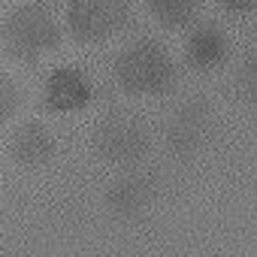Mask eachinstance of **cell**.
Wrapping results in <instances>:
<instances>
[{
	"label": "cell",
	"instance_id": "obj_1",
	"mask_svg": "<svg viewBox=\"0 0 257 257\" xmlns=\"http://www.w3.org/2000/svg\"><path fill=\"white\" fill-rule=\"evenodd\" d=\"M115 85L134 97H161L176 85V64L158 40H134L112 64Z\"/></svg>",
	"mask_w": 257,
	"mask_h": 257
},
{
	"label": "cell",
	"instance_id": "obj_2",
	"mask_svg": "<svg viewBox=\"0 0 257 257\" xmlns=\"http://www.w3.org/2000/svg\"><path fill=\"white\" fill-rule=\"evenodd\" d=\"M0 43L10 58L34 64L61 46V28L46 7L25 4L7 16L4 28H0Z\"/></svg>",
	"mask_w": 257,
	"mask_h": 257
},
{
	"label": "cell",
	"instance_id": "obj_3",
	"mask_svg": "<svg viewBox=\"0 0 257 257\" xmlns=\"http://www.w3.org/2000/svg\"><path fill=\"white\" fill-rule=\"evenodd\" d=\"M94 152L115 167H134L152 152L149 127L131 112L106 115L94 131Z\"/></svg>",
	"mask_w": 257,
	"mask_h": 257
},
{
	"label": "cell",
	"instance_id": "obj_4",
	"mask_svg": "<svg viewBox=\"0 0 257 257\" xmlns=\"http://www.w3.org/2000/svg\"><path fill=\"white\" fill-rule=\"evenodd\" d=\"M131 22V0H73L67 7V31L79 43H106Z\"/></svg>",
	"mask_w": 257,
	"mask_h": 257
},
{
	"label": "cell",
	"instance_id": "obj_5",
	"mask_svg": "<svg viewBox=\"0 0 257 257\" xmlns=\"http://www.w3.org/2000/svg\"><path fill=\"white\" fill-rule=\"evenodd\" d=\"M215 134V112L203 97L185 100L167 127V152L179 161H188L206 149V143Z\"/></svg>",
	"mask_w": 257,
	"mask_h": 257
},
{
	"label": "cell",
	"instance_id": "obj_6",
	"mask_svg": "<svg viewBox=\"0 0 257 257\" xmlns=\"http://www.w3.org/2000/svg\"><path fill=\"white\" fill-rule=\"evenodd\" d=\"M155 191L158 188L152 176H124L106 191V206L115 218L131 221L149 209V203L155 200Z\"/></svg>",
	"mask_w": 257,
	"mask_h": 257
},
{
	"label": "cell",
	"instance_id": "obj_7",
	"mask_svg": "<svg viewBox=\"0 0 257 257\" xmlns=\"http://www.w3.org/2000/svg\"><path fill=\"white\" fill-rule=\"evenodd\" d=\"M230 55V40L221 28L215 25H200L185 43V61L197 73H212L218 70Z\"/></svg>",
	"mask_w": 257,
	"mask_h": 257
},
{
	"label": "cell",
	"instance_id": "obj_8",
	"mask_svg": "<svg viewBox=\"0 0 257 257\" xmlns=\"http://www.w3.org/2000/svg\"><path fill=\"white\" fill-rule=\"evenodd\" d=\"M52 155H55V137H52V131L46 124L31 121V124L19 127V134L13 137V158H16V164L37 170V167L49 164Z\"/></svg>",
	"mask_w": 257,
	"mask_h": 257
},
{
	"label": "cell",
	"instance_id": "obj_9",
	"mask_svg": "<svg viewBox=\"0 0 257 257\" xmlns=\"http://www.w3.org/2000/svg\"><path fill=\"white\" fill-rule=\"evenodd\" d=\"M146 7L155 16V22H161L170 31H179V28H188L194 22L203 0H146Z\"/></svg>",
	"mask_w": 257,
	"mask_h": 257
},
{
	"label": "cell",
	"instance_id": "obj_10",
	"mask_svg": "<svg viewBox=\"0 0 257 257\" xmlns=\"http://www.w3.org/2000/svg\"><path fill=\"white\" fill-rule=\"evenodd\" d=\"M49 97H52L55 106H73V103H82L88 97V88H85V82L76 73H58L52 79Z\"/></svg>",
	"mask_w": 257,
	"mask_h": 257
},
{
	"label": "cell",
	"instance_id": "obj_11",
	"mask_svg": "<svg viewBox=\"0 0 257 257\" xmlns=\"http://www.w3.org/2000/svg\"><path fill=\"white\" fill-rule=\"evenodd\" d=\"M239 91H242L245 103L254 106V97H257V55L254 52H248V58L239 70Z\"/></svg>",
	"mask_w": 257,
	"mask_h": 257
},
{
	"label": "cell",
	"instance_id": "obj_12",
	"mask_svg": "<svg viewBox=\"0 0 257 257\" xmlns=\"http://www.w3.org/2000/svg\"><path fill=\"white\" fill-rule=\"evenodd\" d=\"M19 109V88L7 79V76H0V124L10 121Z\"/></svg>",
	"mask_w": 257,
	"mask_h": 257
},
{
	"label": "cell",
	"instance_id": "obj_13",
	"mask_svg": "<svg viewBox=\"0 0 257 257\" xmlns=\"http://www.w3.org/2000/svg\"><path fill=\"white\" fill-rule=\"evenodd\" d=\"M218 4H221L227 13H233V16H245V13H254L257 0H218Z\"/></svg>",
	"mask_w": 257,
	"mask_h": 257
}]
</instances>
